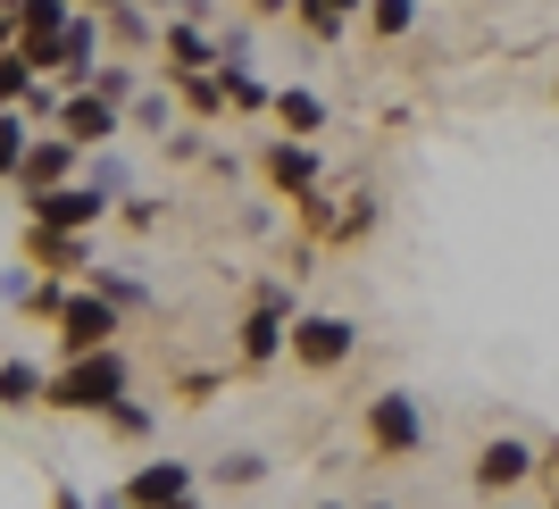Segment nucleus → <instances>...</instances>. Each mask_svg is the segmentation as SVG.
I'll list each match as a JSON object with an SVG mask.
<instances>
[{"label": "nucleus", "mask_w": 559, "mask_h": 509, "mask_svg": "<svg viewBox=\"0 0 559 509\" xmlns=\"http://www.w3.org/2000/svg\"><path fill=\"white\" fill-rule=\"evenodd\" d=\"M59 75H68V93L100 75V9H75V17L59 25Z\"/></svg>", "instance_id": "12"}, {"label": "nucleus", "mask_w": 559, "mask_h": 509, "mask_svg": "<svg viewBox=\"0 0 559 509\" xmlns=\"http://www.w3.org/2000/svg\"><path fill=\"white\" fill-rule=\"evenodd\" d=\"M526 476H535V451L518 435H492L485 451H476V493H518Z\"/></svg>", "instance_id": "13"}, {"label": "nucleus", "mask_w": 559, "mask_h": 509, "mask_svg": "<svg viewBox=\"0 0 559 509\" xmlns=\"http://www.w3.org/2000/svg\"><path fill=\"white\" fill-rule=\"evenodd\" d=\"M117 217H126L134 234H151V226H159V192H126V209H117Z\"/></svg>", "instance_id": "31"}, {"label": "nucleus", "mask_w": 559, "mask_h": 509, "mask_svg": "<svg viewBox=\"0 0 559 509\" xmlns=\"http://www.w3.org/2000/svg\"><path fill=\"white\" fill-rule=\"evenodd\" d=\"M93 84H100L109 100H134V93H142V68H126V59H100V75H93Z\"/></svg>", "instance_id": "29"}, {"label": "nucleus", "mask_w": 559, "mask_h": 509, "mask_svg": "<svg viewBox=\"0 0 559 509\" xmlns=\"http://www.w3.org/2000/svg\"><path fill=\"white\" fill-rule=\"evenodd\" d=\"M25 93H34V59H25V50L9 43V50H0V109H17Z\"/></svg>", "instance_id": "26"}, {"label": "nucleus", "mask_w": 559, "mask_h": 509, "mask_svg": "<svg viewBox=\"0 0 559 509\" xmlns=\"http://www.w3.org/2000/svg\"><path fill=\"white\" fill-rule=\"evenodd\" d=\"M43 393H50V368H34V359H0V410H34Z\"/></svg>", "instance_id": "18"}, {"label": "nucleus", "mask_w": 559, "mask_h": 509, "mask_svg": "<svg viewBox=\"0 0 559 509\" xmlns=\"http://www.w3.org/2000/svg\"><path fill=\"white\" fill-rule=\"evenodd\" d=\"M267 117H276L284 134H326V100L309 93V84H284V93H276V109H267Z\"/></svg>", "instance_id": "15"}, {"label": "nucleus", "mask_w": 559, "mask_h": 509, "mask_svg": "<svg viewBox=\"0 0 559 509\" xmlns=\"http://www.w3.org/2000/svg\"><path fill=\"white\" fill-rule=\"evenodd\" d=\"M68 176H84V151H75L59 126L50 134L25 142V167H17V192H50V185H68Z\"/></svg>", "instance_id": "8"}, {"label": "nucleus", "mask_w": 559, "mask_h": 509, "mask_svg": "<svg viewBox=\"0 0 559 509\" xmlns=\"http://www.w3.org/2000/svg\"><path fill=\"white\" fill-rule=\"evenodd\" d=\"M368 34H376V43H401V34H418V0H368Z\"/></svg>", "instance_id": "24"}, {"label": "nucleus", "mask_w": 559, "mask_h": 509, "mask_svg": "<svg viewBox=\"0 0 559 509\" xmlns=\"http://www.w3.org/2000/svg\"><path fill=\"white\" fill-rule=\"evenodd\" d=\"M251 17H293V0H242Z\"/></svg>", "instance_id": "32"}, {"label": "nucleus", "mask_w": 559, "mask_h": 509, "mask_svg": "<svg viewBox=\"0 0 559 509\" xmlns=\"http://www.w3.org/2000/svg\"><path fill=\"white\" fill-rule=\"evenodd\" d=\"M9 9H17V0H9Z\"/></svg>", "instance_id": "37"}, {"label": "nucleus", "mask_w": 559, "mask_h": 509, "mask_svg": "<svg viewBox=\"0 0 559 509\" xmlns=\"http://www.w3.org/2000/svg\"><path fill=\"white\" fill-rule=\"evenodd\" d=\"M176 93H185L192 117H226V109H234V100H226V75H217V68H185V75H176Z\"/></svg>", "instance_id": "19"}, {"label": "nucleus", "mask_w": 559, "mask_h": 509, "mask_svg": "<svg viewBox=\"0 0 559 509\" xmlns=\"http://www.w3.org/2000/svg\"><path fill=\"white\" fill-rule=\"evenodd\" d=\"M84 176H93V185L109 192V201H126V192H134V167H126V151H117V142L84 151Z\"/></svg>", "instance_id": "20"}, {"label": "nucleus", "mask_w": 559, "mask_h": 509, "mask_svg": "<svg viewBox=\"0 0 559 509\" xmlns=\"http://www.w3.org/2000/svg\"><path fill=\"white\" fill-rule=\"evenodd\" d=\"M217 75H226V100H234L242 117H267V109H276V84H259L251 59H217Z\"/></svg>", "instance_id": "16"}, {"label": "nucleus", "mask_w": 559, "mask_h": 509, "mask_svg": "<svg viewBox=\"0 0 559 509\" xmlns=\"http://www.w3.org/2000/svg\"><path fill=\"white\" fill-rule=\"evenodd\" d=\"M293 25H301L309 43H334V34H343V9H334V0H293Z\"/></svg>", "instance_id": "27"}, {"label": "nucleus", "mask_w": 559, "mask_h": 509, "mask_svg": "<svg viewBox=\"0 0 559 509\" xmlns=\"http://www.w3.org/2000/svg\"><path fill=\"white\" fill-rule=\"evenodd\" d=\"M25 142H34V117H25V109H0V185H17Z\"/></svg>", "instance_id": "22"}, {"label": "nucleus", "mask_w": 559, "mask_h": 509, "mask_svg": "<svg viewBox=\"0 0 559 509\" xmlns=\"http://www.w3.org/2000/svg\"><path fill=\"white\" fill-rule=\"evenodd\" d=\"M159 59H167V75H185V68H217V34H201L192 17H167V25H159Z\"/></svg>", "instance_id": "14"}, {"label": "nucleus", "mask_w": 559, "mask_h": 509, "mask_svg": "<svg viewBox=\"0 0 559 509\" xmlns=\"http://www.w3.org/2000/svg\"><path fill=\"white\" fill-rule=\"evenodd\" d=\"M50 126H59V134H68L75 151H100V142H117V134H126V100H109L100 84H75V93H68V109L50 117Z\"/></svg>", "instance_id": "5"}, {"label": "nucleus", "mask_w": 559, "mask_h": 509, "mask_svg": "<svg viewBox=\"0 0 559 509\" xmlns=\"http://www.w3.org/2000/svg\"><path fill=\"white\" fill-rule=\"evenodd\" d=\"M75 9H100V17H109V9H126V0H75Z\"/></svg>", "instance_id": "33"}, {"label": "nucleus", "mask_w": 559, "mask_h": 509, "mask_svg": "<svg viewBox=\"0 0 559 509\" xmlns=\"http://www.w3.org/2000/svg\"><path fill=\"white\" fill-rule=\"evenodd\" d=\"M117 393H134V368H126V351L117 343H100V351H75L68 368L50 376V393H43V410H75V417H100Z\"/></svg>", "instance_id": "1"}, {"label": "nucleus", "mask_w": 559, "mask_h": 509, "mask_svg": "<svg viewBox=\"0 0 559 509\" xmlns=\"http://www.w3.org/2000/svg\"><path fill=\"white\" fill-rule=\"evenodd\" d=\"M334 9H343V17H368V0H334Z\"/></svg>", "instance_id": "34"}, {"label": "nucleus", "mask_w": 559, "mask_h": 509, "mask_svg": "<svg viewBox=\"0 0 559 509\" xmlns=\"http://www.w3.org/2000/svg\"><path fill=\"white\" fill-rule=\"evenodd\" d=\"M368 451H384V460H418V451H426L418 393H376L368 401Z\"/></svg>", "instance_id": "3"}, {"label": "nucleus", "mask_w": 559, "mask_h": 509, "mask_svg": "<svg viewBox=\"0 0 559 509\" xmlns=\"http://www.w3.org/2000/svg\"><path fill=\"white\" fill-rule=\"evenodd\" d=\"M75 17V0H17V43H59V25Z\"/></svg>", "instance_id": "17"}, {"label": "nucleus", "mask_w": 559, "mask_h": 509, "mask_svg": "<svg viewBox=\"0 0 559 509\" xmlns=\"http://www.w3.org/2000/svg\"><path fill=\"white\" fill-rule=\"evenodd\" d=\"M50 325H59V351H68V359H75V351H100V343H117V301L84 284V293L59 301V318H50Z\"/></svg>", "instance_id": "7"}, {"label": "nucleus", "mask_w": 559, "mask_h": 509, "mask_svg": "<svg viewBox=\"0 0 559 509\" xmlns=\"http://www.w3.org/2000/svg\"><path fill=\"white\" fill-rule=\"evenodd\" d=\"M142 9H185V0H142Z\"/></svg>", "instance_id": "35"}, {"label": "nucleus", "mask_w": 559, "mask_h": 509, "mask_svg": "<svg viewBox=\"0 0 559 509\" xmlns=\"http://www.w3.org/2000/svg\"><path fill=\"white\" fill-rule=\"evenodd\" d=\"M551 501H559V485H551Z\"/></svg>", "instance_id": "36"}, {"label": "nucleus", "mask_w": 559, "mask_h": 509, "mask_svg": "<svg viewBox=\"0 0 559 509\" xmlns=\"http://www.w3.org/2000/svg\"><path fill=\"white\" fill-rule=\"evenodd\" d=\"M267 185H276L284 201H309V192L326 185V167H318L309 134H284V142H267Z\"/></svg>", "instance_id": "9"}, {"label": "nucleus", "mask_w": 559, "mask_h": 509, "mask_svg": "<svg viewBox=\"0 0 559 509\" xmlns=\"http://www.w3.org/2000/svg\"><path fill=\"white\" fill-rule=\"evenodd\" d=\"M284 334H293V284H259L251 293V318H242V368H267L284 351Z\"/></svg>", "instance_id": "4"}, {"label": "nucleus", "mask_w": 559, "mask_h": 509, "mask_svg": "<svg viewBox=\"0 0 559 509\" xmlns=\"http://www.w3.org/2000/svg\"><path fill=\"white\" fill-rule=\"evenodd\" d=\"M93 293H109L117 309H151V284L126 276V268H93Z\"/></svg>", "instance_id": "25"}, {"label": "nucleus", "mask_w": 559, "mask_h": 509, "mask_svg": "<svg viewBox=\"0 0 559 509\" xmlns=\"http://www.w3.org/2000/svg\"><path fill=\"white\" fill-rule=\"evenodd\" d=\"M551 93H559V84H551Z\"/></svg>", "instance_id": "38"}, {"label": "nucleus", "mask_w": 559, "mask_h": 509, "mask_svg": "<svg viewBox=\"0 0 559 509\" xmlns=\"http://www.w3.org/2000/svg\"><path fill=\"white\" fill-rule=\"evenodd\" d=\"M34 284H43L34 268H0V301H9V309H34Z\"/></svg>", "instance_id": "30"}, {"label": "nucleus", "mask_w": 559, "mask_h": 509, "mask_svg": "<svg viewBox=\"0 0 559 509\" xmlns=\"http://www.w3.org/2000/svg\"><path fill=\"white\" fill-rule=\"evenodd\" d=\"M109 209L117 201L93 185V176H68V185H50V192H25V217H34V226H100Z\"/></svg>", "instance_id": "6"}, {"label": "nucleus", "mask_w": 559, "mask_h": 509, "mask_svg": "<svg viewBox=\"0 0 559 509\" xmlns=\"http://www.w3.org/2000/svg\"><path fill=\"white\" fill-rule=\"evenodd\" d=\"M25 251L43 259L50 276H84L93 268V226H25Z\"/></svg>", "instance_id": "10"}, {"label": "nucleus", "mask_w": 559, "mask_h": 509, "mask_svg": "<svg viewBox=\"0 0 559 509\" xmlns=\"http://www.w3.org/2000/svg\"><path fill=\"white\" fill-rule=\"evenodd\" d=\"M100 426H109V435H126V442H142L151 426H159V410H151V401H134V393H117L109 410H100Z\"/></svg>", "instance_id": "23"}, {"label": "nucleus", "mask_w": 559, "mask_h": 509, "mask_svg": "<svg viewBox=\"0 0 559 509\" xmlns=\"http://www.w3.org/2000/svg\"><path fill=\"white\" fill-rule=\"evenodd\" d=\"M284 351H293L309 376H326V368H343L350 351H359V325L334 318V309H293V334H284Z\"/></svg>", "instance_id": "2"}, {"label": "nucleus", "mask_w": 559, "mask_h": 509, "mask_svg": "<svg viewBox=\"0 0 559 509\" xmlns=\"http://www.w3.org/2000/svg\"><path fill=\"white\" fill-rule=\"evenodd\" d=\"M192 493H201V467L192 460H151L142 467V476H126V485H117V501H192Z\"/></svg>", "instance_id": "11"}, {"label": "nucleus", "mask_w": 559, "mask_h": 509, "mask_svg": "<svg viewBox=\"0 0 559 509\" xmlns=\"http://www.w3.org/2000/svg\"><path fill=\"white\" fill-rule=\"evenodd\" d=\"M126 117H134L142 134H167V126H176V100H167V93H134V100H126Z\"/></svg>", "instance_id": "28"}, {"label": "nucleus", "mask_w": 559, "mask_h": 509, "mask_svg": "<svg viewBox=\"0 0 559 509\" xmlns=\"http://www.w3.org/2000/svg\"><path fill=\"white\" fill-rule=\"evenodd\" d=\"M210 485L217 493H251V485H267V460H259V451H226V460H210Z\"/></svg>", "instance_id": "21"}]
</instances>
